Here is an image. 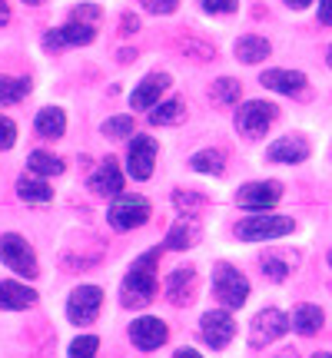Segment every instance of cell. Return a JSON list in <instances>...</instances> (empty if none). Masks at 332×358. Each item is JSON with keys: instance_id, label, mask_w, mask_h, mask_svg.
<instances>
[{"instance_id": "cell-1", "label": "cell", "mask_w": 332, "mask_h": 358, "mask_svg": "<svg viewBox=\"0 0 332 358\" xmlns=\"http://www.w3.org/2000/svg\"><path fill=\"white\" fill-rule=\"evenodd\" d=\"M97 24H100V7H97V3H80V7H74L70 24L57 27V30H47L43 47H47V50L87 47V43H93V37H97Z\"/></svg>"}, {"instance_id": "cell-2", "label": "cell", "mask_w": 332, "mask_h": 358, "mask_svg": "<svg viewBox=\"0 0 332 358\" xmlns=\"http://www.w3.org/2000/svg\"><path fill=\"white\" fill-rule=\"evenodd\" d=\"M156 262H160V249H150L140 259H133L120 289V299L127 308H143L156 299Z\"/></svg>"}, {"instance_id": "cell-3", "label": "cell", "mask_w": 332, "mask_h": 358, "mask_svg": "<svg viewBox=\"0 0 332 358\" xmlns=\"http://www.w3.org/2000/svg\"><path fill=\"white\" fill-rule=\"evenodd\" d=\"M213 292L226 308H243L249 299V282L240 268H233L230 262L213 266Z\"/></svg>"}, {"instance_id": "cell-4", "label": "cell", "mask_w": 332, "mask_h": 358, "mask_svg": "<svg viewBox=\"0 0 332 358\" xmlns=\"http://www.w3.org/2000/svg\"><path fill=\"white\" fill-rule=\"evenodd\" d=\"M106 219H110V226H113L116 232L137 229V226H143V222L150 219V199H146V196H123V192H120L113 203H110Z\"/></svg>"}, {"instance_id": "cell-5", "label": "cell", "mask_w": 332, "mask_h": 358, "mask_svg": "<svg viewBox=\"0 0 332 358\" xmlns=\"http://www.w3.org/2000/svg\"><path fill=\"white\" fill-rule=\"evenodd\" d=\"M296 232V222L289 216H253V219H240L236 236L243 243H263V239H279Z\"/></svg>"}, {"instance_id": "cell-6", "label": "cell", "mask_w": 332, "mask_h": 358, "mask_svg": "<svg viewBox=\"0 0 332 358\" xmlns=\"http://www.w3.org/2000/svg\"><path fill=\"white\" fill-rule=\"evenodd\" d=\"M276 103H266V100H249L240 106V113H236V129L249 136V140H259V136H266V129L272 127V120H276Z\"/></svg>"}, {"instance_id": "cell-7", "label": "cell", "mask_w": 332, "mask_h": 358, "mask_svg": "<svg viewBox=\"0 0 332 358\" xmlns=\"http://www.w3.org/2000/svg\"><path fill=\"white\" fill-rule=\"evenodd\" d=\"M0 262H7L17 275H27V279L37 275V256H34L30 243L24 236H17V232L0 236Z\"/></svg>"}, {"instance_id": "cell-8", "label": "cell", "mask_w": 332, "mask_h": 358, "mask_svg": "<svg viewBox=\"0 0 332 358\" xmlns=\"http://www.w3.org/2000/svg\"><path fill=\"white\" fill-rule=\"evenodd\" d=\"M289 332V319L282 315L279 308H263L253 322H249V348H266L276 338Z\"/></svg>"}, {"instance_id": "cell-9", "label": "cell", "mask_w": 332, "mask_h": 358, "mask_svg": "<svg viewBox=\"0 0 332 358\" xmlns=\"http://www.w3.org/2000/svg\"><path fill=\"white\" fill-rule=\"evenodd\" d=\"M233 335H236V322H233V315L226 308H213V312H206L200 319V338L213 352H223L233 342Z\"/></svg>"}, {"instance_id": "cell-10", "label": "cell", "mask_w": 332, "mask_h": 358, "mask_svg": "<svg viewBox=\"0 0 332 358\" xmlns=\"http://www.w3.org/2000/svg\"><path fill=\"white\" fill-rule=\"evenodd\" d=\"M103 308V292L97 285H77L74 292H70V302H67V319L74 322V325H90V322H97Z\"/></svg>"}, {"instance_id": "cell-11", "label": "cell", "mask_w": 332, "mask_h": 358, "mask_svg": "<svg viewBox=\"0 0 332 358\" xmlns=\"http://www.w3.org/2000/svg\"><path fill=\"white\" fill-rule=\"evenodd\" d=\"M282 199V186L279 182H272V179H263V182H246V186H240V192H236V203L243 206V209H253V213H266V209H272V206Z\"/></svg>"}, {"instance_id": "cell-12", "label": "cell", "mask_w": 332, "mask_h": 358, "mask_svg": "<svg viewBox=\"0 0 332 358\" xmlns=\"http://www.w3.org/2000/svg\"><path fill=\"white\" fill-rule=\"evenodd\" d=\"M156 163V143L150 136H133L127 153V173L133 179H150Z\"/></svg>"}, {"instance_id": "cell-13", "label": "cell", "mask_w": 332, "mask_h": 358, "mask_svg": "<svg viewBox=\"0 0 332 358\" xmlns=\"http://www.w3.org/2000/svg\"><path fill=\"white\" fill-rule=\"evenodd\" d=\"M166 322L153 319V315H143V319H137L133 325H130V338H133V345L140 348V352H153V348H160L166 342Z\"/></svg>"}, {"instance_id": "cell-14", "label": "cell", "mask_w": 332, "mask_h": 358, "mask_svg": "<svg viewBox=\"0 0 332 358\" xmlns=\"http://www.w3.org/2000/svg\"><path fill=\"white\" fill-rule=\"evenodd\" d=\"M166 90H170V77H166V73H150V77H143L140 83H137L133 96H130V106H133V110H153Z\"/></svg>"}, {"instance_id": "cell-15", "label": "cell", "mask_w": 332, "mask_h": 358, "mask_svg": "<svg viewBox=\"0 0 332 358\" xmlns=\"http://www.w3.org/2000/svg\"><path fill=\"white\" fill-rule=\"evenodd\" d=\"M266 159H272V163H306L309 159V143L306 136H282V140H276L272 146L266 150Z\"/></svg>"}, {"instance_id": "cell-16", "label": "cell", "mask_w": 332, "mask_h": 358, "mask_svg": "<svg viewBox=\"0 0 332 358\" xmlns=\"http://www.w3.org/2000/svg\"><path fill=\"white\" fill-rule=\"evenodd\" d=\"M90 189L97 196H120L123 192V173H120L113 156H106V163H100V169L90 176Z\"/></svg>"}, {"instance_id": "cell-17", "label": "cell", "mask_w": 332, "mask_h": 358, "mask_svg": "<svg viewBox=\"0 0 332 358\" xmlns=\"http://www.w3.org/2000/svg\"><path fill=\"white\" fill-rule=\"evenodd\" d=\"M193 289H196V272L193 268H177L170 279H166V299L173 306H190Z\"/></svg>"}, {"instance_id": "cell-18", "label": "cell", "mask_w": 332, "mask_h": 358, "mask_svg": "<svg viewBox=\"0 0 332 358\" xmlns=\"http://www.w3.org/2000/svg\"><path fill=\"white\" fill-rule=\"evenodd\" d=\"M259 83L266 90H276V93H303L306 90V77L299 70H266Z\"/></svg>"}, {"instance_id": "cell-19", "label": "cell", "mask_w": 332, "mask_h": 358, "mask_svg": "<svg viewBox=\"0 0 332 358\" xmlns=\"http://www.w3.org/2000/svg\"><path fill=\"white\" fill-rule=\"evenodd\" d=\"M37 302V292L24 282H0V308H30Z\"/></svg>"}, {"instance_id": "cell-20", "label": "cell", "mask_w": 332, "mask_h": 358, "mask_svg": "<svg viewBox=\"0 0 332 358\" xmlns=\"http://www.w3.org/2000/svg\"><path fill=\"white\" fill-rule=\"evenodd\" d=\"M34 127L43 140H57V136H64L67 129V113L60 106H43L37 116H34Z\"/></svg>"}, {"instance_id": "cell-21", "label": "cell", "mask_w": 332, "mask_h": 358, "mask_svg": "<svg viewBox=\"0 0 332 358\" xmlns=\"http://www.w3.org/2000/svg\"><path fill=\"white\" fill-rule=\"evenodd\" d=\"M200 239V229H196V222H193L190 216L186 219H177L173 222V229L166 232V239H163V249H190L193 243Z\"/></svg>"}, {"instance_id": "cell-22", "label": "cell", "mask_w": 332, "mask_h": 358, "mask_svg": "<svg viewBox=\"0 0 332 358\" xmlns=\"http://www.w3.org/2000/svg\"><path fill=\"white\" fill-rule=\"evenodd\" d=\"M17 196H20L24 203H50L53 189L43 179H37V173H27V176L17 179Z\"/></svg>"}, {"instance_id": "cell-23", "label": "cell", "mask_w": 332, "mask_h": 358, "mask_svg": "<svg viewBox=\"0 0 332 358\" xmlns=\"http://www.w3.org/2000/svg\"><path fill=\"white\" fill-rule=\"evenodd\" d=\"M269 53H272L269 40L266 37H256V34L240 37V43H236V57H240V64H263Z\"/></svg>"}, {"instance_id": "cell-24", "label": "cell", "mask_w": 332, "mask_h": 358, "mask_svg": "<svg viewBox=\"0 0 332 358\" xmlns=\"http://www.w3.org/2000/svg\"><path fill=\"white\" fill-rule=\"evenodd\" d=\"M322 322H326V315H322L319 306H309V302H303V306L293 312V329L299 335H316L322 329Z\"/></svg>"}, {"instance_id": "cell-25", "label": "cell", "mask_w": 332, "mask_h": 358, "mask_svg": "<svg viewBox=\"0 0 332 358\" xmlns=\"http://www.w3.org/2000/svg\"><path fill=\"white\" fill-rule=\"evenodd\" d=\"M299 262V256H279V252H266V256L259 259V266H263V272H266L272 282H282L289 272H293V266Z\"/></svg>"}, {"instance_id": "cell-26", "label": "cell", "mask_w": 332, "mask_h": 358, "mask_svg": "<svg viewBox=\"0 0 332 358\" xmlns=\"http://www.w3.org/2000/svg\"><path fill=\"white\" fill-rule=\"evenodd\" d=\"M27 169L37 173V176H60V173H64V159L37 150V153H30V159H27Z\"/></svg>"}, {"instance_id": "cell-27", "label": "cell", "mask_w": 332, "mask_h": 358, "mask_svg": "<svg viewBox=\"0 0 332 358\" xmlns=\"http://www.w3.org/2000/svg\"><path fill=\"white\" fill-rule=\"evenodd\" d=\"M30 93V80H17V77H0V106L7 103H20Z\"/></svg>"}, {"instance_id": "cell-28", "label": "cell", "mask_w": 332, "mask_h": 358, "mask_svg": "<svg viewBox=\"0 0 332 358\" xmlns=\"http://www.w3.org/2000/svg\"><path fill=\"white\" fill-rule=\"evenodd\" d=\"M183 120V103L179 100H170V103H156L153 106V116H150V123L153 127H173Z\"/></svg>"}, {"instance_id": "cell-29", "label": "cell", "mask_w": 332, "mask_h": 358, "mask_svg": "<svg viewBox=\"0 0 332 358\" xmlns=\"http://www.w3.org/2000/svg\"><path fill=\"white\" fill-rule=\"evenodd\" d=\"M240 80L233 77H219L216 83H213V100L219 103V106H233V103H240Z\"/></svg>"}, {"instance_id": "cell-30", "label": "cell", "mask_w": 332, "mask_h": 358, "mask_svg": "<svg viewBox=\"0 0 332 358\" xmlns=\"http://www.w3.org/2000/svg\"><path fill=\"white\" fill-rule=\"evenodd\" d=\"M190 169H196V173H213V176H219V173H223V153H219V150H200V153L190 159Z\"/></svg>"}, {"instance_id": "cell-31", "label": "cell", "mask_w": 332, "mask_h": 358, "mask_svg": "<svg viewBox=\"0 0 332 358\" xmlns=\"http://www.w3.org/2000/svg\"><path fill=\"white\" fill-rule=\"evenodd\" d=\"M103 136H113V140H123V136H133V116H113L103 123Z\"/></svg>"}, {"instance_id": "cell-32", "label": "cell", "mask_w": 332, "mask_h": 358, "mask_svg": "<svg viewBox=\"0 0 332 358\" xmlns=\"http://www.w3.org/2000/svg\"><path fill=\"white\" fill-rule=\"evenodd\" d=\"M173 203H177L186 216H193V213L203 209V196H200V192H190V189H177L173 192Z\"/></svg>"}, {"instance_id": "cell-33", "label": "cell", "mask_w": 332, "mask_h": 358, "mask_svg": "<svg viewBox=\"0 0 332 358\" xmlns=\"http://www.w3.org/2000/svg\"><path fill=\"white\" fill-rule=\"evenodd\" d=\"M97 352H100V338L97 335H80V338L70 342V355H77V358H90V355H97Z\"/></svg>"}, {"instance_id": "cell-34", "label": "cell", "mask_w": 332, "mask_h": 358, "mask_svg": "<svg viewBox=\"0 0 332 358\" xmlns=\"http://www.w3.org/2000/svg\"><path fill=\"white\" fill-rule=\"evenodd\" d=\"M17 143V123L11 116H0V150H11Z\"/></svg>"}, {"instance_id": "cell-35", "label": "cell", "mask_w": 332, "mask_h": 358, "mask_svg": "<svg viewBox=\"0 0 332 358\" xmlns=\"http://www.w3.org/2000/svg\"><path fill=\"white\" fill-rule=\"evenodd\" d=\"M206 13H233L236 10V0H200Z\"/></svg>"}, {"instance_id": "cell-36", "label": "cell", "mask_w": 332, "mask_h": 358, "mask_svg": "<svg viewBox=\"0 0 332 358\" xmlns=\"http://www.w3.org/2000/svg\"><path fill=\"white\" fill-rule=\"evenodd\" d=\"M140 3L153 13H173L179 7V0H140Z\"/></svg>"}, {"instance_id": "cell-37", "label": "cell", "mask_w": 332, "mask_h": 358, "mask_svg": "<svg viewBox=\"0 0 332 358\" xmlns=\"http://www.w3.org/2000/svg\"><path fill=\"white\" fill-rule=\"evenodd\" d=\"M319 24L332 27V0H319Z\"/></svg>"}, {"instance_id": "cell-38", "label": "cell", "mask_w": 332, "mask_h": 358, "mask_svg": "<svg viewBox=\"0 0 332 358\" xmlns=\"http://www.w3.org/2000/svg\"><path fill=\"white\" fill-rule=\"evenodd\" d=\"M123 34H133V30H137V27H140V20H137V17H133V13H127V17H123Z\"/></svg>"}, {"instance_id": "cell-39", "label": "cell", "mask_w": 332, "mask_h": 358, "mask_svg": "<svg viewBox=\"0 0 332 358\" xmlns=\"http://www.w3.org/2000/svg\"><path fill=\"white\" fill-rule=\"evenodd\" d=\"M177 358H200L196 348H177Z\"/></svg>"}, {"instance_id": "cell-40", "label": "cell", "mask_w": 332, "mask_h": 358, "mask_svg": "<svg viewBox=\"0 0 332 358\" xmlns=\"http://www.w3.org/2000/svg\"><path fill=\"white\" fill-rule=\"evenodd\" d=\"M11 20V7H7V0H0V24H7Z\"/></svg>"}, {"instance_id": "cell-41", "label": "cell", "mask_w": 332, "mask_h": 358, "mask_svg": "<svg viewBox=\"0 0 332 358\" xmlns=\"http://www.w3.org/2000/svg\"><path fill=\"white\" fill-rule=\"evenodd\" d=\"M286 3H289L293 10H306V7H309V3H312V0H286Z\"/></svg>"}, {"instance_id": "cell-42", "label": "cell", "mask_w": 332, "mask_h": 358, "mask_svg": "<svg viewBox=\"0 0 332 358\" xmlns=\"http://www.w3.org/2000/svg\"><path fill=\"white\" fill-rule=\"evenodd\" d=\"M24 3H30V7H37V3H43V0H24Z\"/></svg>"}, {"instance_id": "cell-43", "label": "cell", "mask_w": 332, "mask_h": 358, "mask_svg": "<svg viewBox=\"0 0 332 358\" xmlns=\"http://www.w3.org/2000/svg\"><path fill=\"white\" fill-rule=\"evenodd\" d=\"M326 64H329V66H332V47H329V53H326Z\"/></svg>"}, {"instance_id": "cell-44", "label": "cell", "mask_w": 332, "mask_h": 358, "mask_svg": "<svg viewBox=\"0 0 332 358\" xmlns=\"http://www.w3.org/2000/svg\"><path fill=\"white\" fill-rule=\"evenodd\" d=\"M329 266H332V252H329Z\"/></svg>"}]
</instances>
